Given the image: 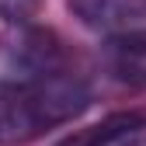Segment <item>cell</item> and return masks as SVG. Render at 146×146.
I'll use <instances>...</instances> for the list:
<instances>
[{"instance_id":"6da1fadb","label":"cell","mask_w":146,"mask_h":146,"mask_svg":"<svg viewBox=\"0 0 146 146\" xmlns=\"http://www.w3.org/2000/svg\"><path fill=\"white\" fill-rule=\"evenodd\" d=\"M87 108L90 87L73 70L42 80H0V146H28Z\"/></svg>"},{"instance_id":"3957f363","label":"cell","mask_w":146,"mask_h":146,"mask_svg":"<svg viewBox=\"0 0 146 146\" xmlns=\"http://www.w3.org/2000/svg\"><path fill=\"white\" fill-rule=\"evenodd\" d=\"M73 17L108 38L129 31H146V0H66Z\"/></svg>"},{"instance_id":"52a82bcc","label":"cell","mask_w":146,"mask_h":146,"mask_svg":"<svg viewBox=\"0 0 146 146\" xmlns=\"http://www.w3.org/2000/svg\"><path fill=\"white\" fill-rule=\"evenodd\" d=\"M122 146H146V132H136L132 139H125Z\"/></svg>"},{"instance_id":"277c9868","label":"cell","mask_w":146,"mask_h":146,"mask_svg":"<svg viewBox=\"0 0 146 146\" xmlns=\"http://www.w3.org/2000/svg\"><path fill=\"white\" fill-rule=\"evenodd\" d=\"M101 66L108 70V77L146 90V31H129L115 35L101 45Z\"/></svg>"},{"instance_id":"7a4b0ae2","label":"cell","mask_w":146,"mask_h":146,"mask_svg":"<svg viewBox=\"0 0 146 146\" xmlns=\"http://www.w3.org/2000/svg\"><path fill=\"white\" fill-rule=\"evenodd\" d=\"M0 59L17 80H42L70 73V49L52 28L38 25H7L0 35Z\"/></svg>"},{"instance_id":"5b68a950","label":"cell","mask_w":146,"mask_h":146,"mask_svg":"<svg viewBox=\"0 0 146 146\" xmlns=\"http://www.w3.org/2000/svg\"><path fill=\"white\" fill-rule=\"evenodd\" d=\"M143 129H146V111L129 108V111H115V115H108L94 125H87V129L70 132L56 146H122L125 139H132Z\"/></svg>"},{"instance_id":"8992f818","label":"cell","mask_w":146,"mask_h":146,"mask_svg":"<svg viewBox=\"0 0 146 146\" xmlns=\"http://www.w3.org/2000/svg\"><path fill=\"white\" fill-rule=\"evenodd\" d=\"M45 0H0V17L7 25H31Z\"/></svg>"}]
</instances>
